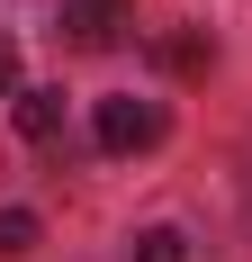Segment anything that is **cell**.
Here are the masks:
<instances>
[{"instance_id":"obj_5","label":"cell","mask_w":252,"mask_h":262,"mask_svg":"<svg viewBox=\"0 0 252 262\" xmlns=\"http://www.w3.org/2000/svg\"><path fill=\"white\" fill-rule=\"evenodd\" d=\"M27 244H36V217H27V208H0V253H27Z\"/></svg>"},{"instance_id":"obj_2","label":"cell","mask_w":252,"mask_h":262,"mask_svg":"<svg viewBox=\"0 0 252 262\" xmlns=\"http://www.w3.org/2000/svg\"><path fill=\"white\" fill-rule=\"evenodd\" d=\"M117 27H126V0H63V36H72L81 54L117 46Z\"/></svg>"},{"instance_id":"obj_4","label":"cell","mask_w":252,"mask_h":262,"mask_svg":"<svg viewBox=\"0 0 252 262\" xmlns=\"http://www.w3.org/2000/svg\"><path fill=\"white\" fill-rule=\"evenodd\" d=\"M135 262H189V235L180 226H144L135 235Z\"/></svg>"},{"instance_id":"obj_6","label":"cell","mask_w":252,"mask_h":262,"mask_svg":"<svg viewBox=\"0 0 252 262\" xmlns=\"http://www.w3.org/2000/svg\"><path fill=\"white\" fill-rule=\"evenodd\" d=\"M9 91H18V46L0 36V100H9Z\"/></svg>"},{"instance_id":"obj_3","label":"cell","mask_w":252,"mask_h":262,"mask_svg":"<svg viewBox=\"0 0 252 262\" xmlns=\"http://www.w3.org/2000/svg\"><path fill=\"white\" fill-rule=\"evenodd\" d=\"M18 136L27 145H54L63 136V91H18Z\"/></svg>"},{"instance_id":"obj_1","label":"cell","mask_w":252,"mask_h":262,"mask_svg":"<svg viewBox=\"0 0 252 262\" xmlns=\"http://www.w3.org/2000/svg\"><path fill=\"white\" fill-rule=\"evenodd\" d=\"M90 127H99L108 154H144L153 136H162V108H153V100H99V118H90Z\"/></svg>"}]
</instances>
